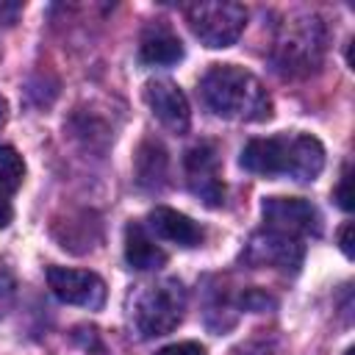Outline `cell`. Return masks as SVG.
<instances>
[{
    "mask_svg": "<svg viewBox=\"0 0 355 355\" xmlns=\"http://www.w3.org/2000/svg\"><path fill=\"white\" fill-rule=\"evenodd\" d=\"M349 186H352V175H349V164H347L344 172H341V180H338V186H336V191H333V200H336L338 208H344V211H352V191H349Z\"/></svg>",
    "mask_w": 355,
    "mask_h": 355,
    "instance_id": "cell-17",
    "label": "cell"
},
{
    "mask_svg": "<svg viewBox=\"0 0 355 355\" xmlns=\"http://www.w3.org/2000/svg\"><path fill=\"white\" fill-rule=\"evenodd\" d=\"M11 216H14V211H11V202L6 200V197H0V230L11 222Z\"/></svg>",
    "mask_w": 355,
    "mask_h": 355,
    "instance_id": "cell-20",
    "label": "cell"
},
{
    "mask_svg": "<svg viewBox=\"0 0 355 355\" xmlns=\"http://www.w3.org/2000/svg\"><path fill=\"white\" fill-rule=\"evenodd\" d=\"M183 58L180 39L166 25H150L139 42V61L147 67H166Z\"/></svg>",
    "mask_w": 355,
    "mask_h": 355,
    "instance_id": "cell-12",
    "label": "cell"
},
{
    "mask_svg": "<svg viewBox=\"0 0 355 355\" xmlns=\"http://www.w3.org/2000/svg\"><path fill=\"white\" fill-rule=\"evenodd\" d=\"M247 258L258 266H277V269H297L302 263V244L300 239L266 230L252 236L247 247Z\"/></svg>",
    "mask_w": 355,
    "mask_h": 355,
    "instance_id": "cell-10",
    "label": "cell"
},
{
    "mask_svg": "<svg viewBox=\"0 0 355 355\" xmlns=\"http://www.w3.org/2000/svg\"><path fill=\"white\" fill-rule=\"evenodd\" d=\"M144 100H147L153 116L164 128H169L172 133H186L189 130L191 111H189V100H186V94L180 92L178 83H172L166 78H155L144 86Z\"/></svg>",
    "mask_w": 355,
    "mask_h": 355,
    "instance_id": "cell-9",
    "label": "cell"
},
{
    "mask_svg": "<svg viewBox=\"0 0 355 355\" xmlns=\"http://www.w3.org/2000/svg\"><path fill=\"white\" fill-rule=\"evenodd\" d=\"M191 33L211 50L236 44L247 25V8L233 0H197L183 6Z\"/></svg>",
    "mask_w": 355,
    "mask_h": 355,
    "instance_id": "cell-3",
    "label": "cell"
},
{
    "mask_svg": "<svg viewBox=\"0 0 355 355\" xmlns=\"http://www.w3.org/2000/svg\"><path fill=\"white\" fill-rule=\"evenodd\" d=\"M147 225L158 239L172 241L178 247H200L202 244V230L186 214H180L175 208H164V205L153 208L147 216Z\"/></svg>",
    "mask_w": 355,
    "mask_h": 355,
    "instance_id": "cell-11",
    "label": "cell"
},
{
    "mask_svg": "<svg viewBox=\"0 0 355 355\" xmlns=\"http://www.w3.org/2000/svg\"><path fill=\"white\" fill-rule=\"evenodd\" d=\"M186 311V291L178 280H158L144 286L133 302V322L144 338H158L172 333Z\"/></svg>",
    "mask_w": 355,
    "mask_h": 355,
    "instance_id": "cell-5",
    "label": "cell"
},
{
    "mask_svg": "<svg viewBox=\"0 0 355 355\" xmlns=\"http://www.w3.org/2000/svg\"><path fill=\"white\" fill-rule=\"evenodd\" d=\"M47 286L67 305H80V308L97 311L105 302V283L100 280V275H94L89 269L50 266L47 269Z\"/></svg>",
    "mask_w": 355,
    "mask_h": 355,
    "instance_id": "cell-7",
    "label": "cell"
},
{
    "mask_svg": "<svg viewBox=\"0 0 355 355\" xmlns=\"http://www.w3.org/2000/svg\"><path fill=\"white\" fill-rule=\"evenodd\" d=\"M200 97L222 119L261 122L272 116V100L261 80L236 64H214L200 80Z\"/></svg>",
    "mask_w": 355,
    "mask_h": 355,
    "instance_id": "cell-2",
    "label": "cell"
},
{
    "mask_svg": "<svg viewBox=\"0 0 355 355\" xmlns=\"http://www.w3.org/2000/svg\"><path fill=\"white\" fill-rule=\"evenodd\" d=\"M136 172H139V183H144V186H153V183H158L164 178L166 155H164L161 144H153V141L141 144L139 158H136Z\"/></svg>",
    "mask_w": 355,
    "mask_h": 355,
    "instance_id": "cell-15",
    "label": "cell"
},
{
    "mask_svg": "<svg viewBox=\"0 0 355 355\" xmlns=\"http://www.w3.org/2000/svg\"><path fill=\"white\" fill-rule=\"evenodd\" d=\"M239 164L252 175H263V178L288 175L294 180L308 183L316 180L324 166V147L319 139L308 133L266 136L247 141Z\"/></svg>",
    "mask_w": 355,
    "mask_h": 355,
    "instance_id": "cell-1",
    "label": "cell"
},
{
    "mask_svg": "<svg viewBox=\"0 0 355 355\" xmlns=\"http://www.w3.org/2000/svg\"><path fill=\"white\" fill-rule=\"evenodd\" d=\"M125 261L133 269H161L166 263V252L150 239L147 227L141 222H128L125 227Z\"/></svg>",
    "mask_w": 355,
    "mask_h": 355,
    "instance_id": "cell-13",
    "label": "cell"
},
{
    "mask_svg": "<svg viewBox=\"0 0 355 355\" xmlns=\"http://www.w3.org/2000/svg\"><path fill=\"white\" fill-rule=\"evenodd\" d=\"M186 175L191 191L205 202V205H222L225 200V183L219 178V158L216 147L211 141H200L186 153Z\"/></svg>",
    "mask_w": 355,
    "mask_h": 355,
    "instance_id": "cell-8",
    "label": "cell"
},
{
    "mask_svg": "<svg viewBox=\"0 0 355 355\" xmlns=\"http://www.w3.org/2000/svg\"><path fill=\"white\" fill-rule=\"evenodd\" d=\"M14 294H17L14 272L6 266V261H0V319L11 311V305H14Z\"/></svg>",
    "mask_w": 355,
    "mask_h": 355,
    "instance_id": "cell-16",
    "label": "cell"
},
{
    "mask_svg": "<svg viewBox=\"0 0 355 355\" xmlns=\"http://www.w3.org/2000/svg\"><path fill=\"white\" fill-rule=\"evenodd\" d=\"M263 222L266 230L300 239V236H316L319 233V211L302 200V197H266L263 205Z\"/></svg>",
    "mask_w": 355,
    "mask_h": 355,
    "instance_id": "cell-6",
    "label": "cell"
},
{
    "mask_svg": "<svg viewBox=\"0 0 355 355\" xmlns=\"http://www.w3.org/2000/svg\"><path fill=\"white\" fill-rule=\"evenodd\" d=\"M338 244H341L344 255L352 258V222H347V225L341 227V233H338Z\"/></svg>",
    "mask_w": 355,
    "mask_h": 355,
    "instance_id": "cell-19",
    "label": "cell"
},
{
    "mask_svg": "<svg viewBox=\"0 0 355 355\" xmlns=\"http://www.w3.org/2000/svg\"><path fill=\"white\" fill-rule=\"evenodd\" d=\"M22 178H25V161H22V155L14 147L0 144V197L14 194L22 186Z\"/></svg>",
    "mask_w": 355,
    "mask_h": 355,
    "instance_id": "cell-14",
    "label": "cell"
},
{
    "mask_svg": "<svg viewBox=\"0 0 355 355\" xmlns=\"http://www.w3.org/2000/svg\"><path fill=\"white\" fill-rule=\"evenodd\" d=\"M324 28L316 17L291 19L280 28L275 42V64L286 75H308L322 64Z\"/></svg>",
    "mask_w": 355,
    "mask_h": 355,
    "instance_id": "cell-4",
    "label": "cell"
},
{
    "mask_svg": "<svg viewBox=\"0 0 355 355\" xmlns=\"http://www.w3.org/2000/svg\"><path fill=\"white\" fill-rule=\"evenodd\" d=\"M347 355H352V349H347Z\"/></svg>",
    "mask_w": 355,
    "mask_h": 355,
    "instance_id": "cell-22",
    "label": "cell"
},
{
    "mask_svg": "<svg viewBox=\"0 0 355 355\" xmlns=\"http://www.w3.org/2000/svg\"><path fill=\"white\" fill-rule=\"evenodd\" d=\"M6 116H8V103L0 97V128L6 125Z\"/></svg>",
    "mask_w": 355,
    "mask_h": 355,
    "instance_id": "cell-21",
    "label": "cell"
},
{
    "mask_svg": "<svg viewBox=\"0 0 355 355\" xmlns=\"http://www.w3.org/2000/svg\"><path fill=\"white\" fill-rule=\"evenodd\" d=\"M155 355H205V349L197 341H178V344H169V347L158 349Z\"/></svg>",
    "mask_w": 355,
    "mask_h": 355,
    "instance_id": "cell-18",
    "label": "cell"
}]
</instances>
